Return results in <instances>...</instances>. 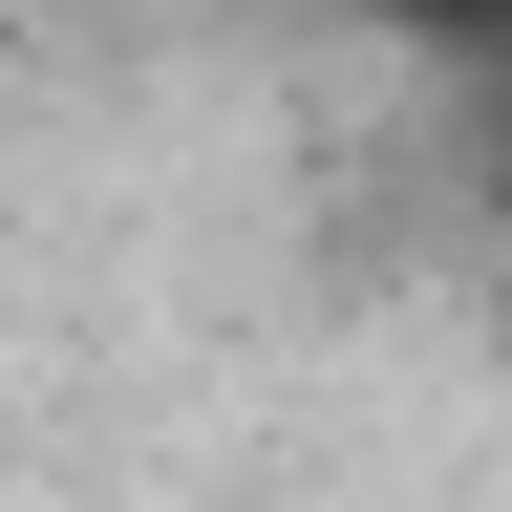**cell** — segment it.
Instances as JSON below:
<instances>
[{"mask_svg":"<svg viewBox=\"0 0 512 512\" xmlns=\"http://www.w3.org/2000/svg\"><path fill=\"white\" fill-rule=\"evenodd\" d=\"M406 22H427V43H512V0H406Z\"/></svg>","mask_w":512,"mask_h":512,"instance_id":"cell-1","label":"cell"}]
</instances>
